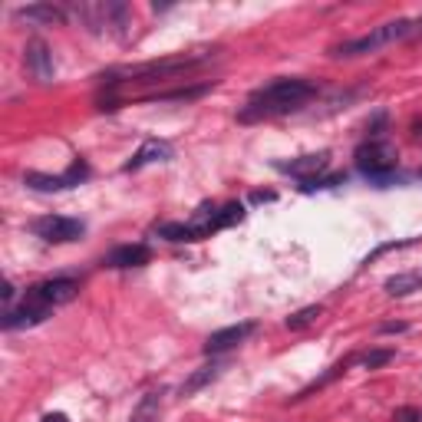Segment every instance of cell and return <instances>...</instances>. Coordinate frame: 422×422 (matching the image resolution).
<instances>
[{
    "label": "cell",
    "instance_id": "obj_1",
    "mask_svg": "<svg viewBox=\"0 0 422 422\" xmlns=\"http://www.w3.org/2000/svg\"><path fill=\"white\" fill-rule=\"evenodd\" d=\"M317 96V86L307 83V79H274L261 86L258 93L251 96L244 109L238 112L241 122H261V119H271V116H284V112H293L307 106Z\"/></svg>",
    "mask_w": 422,
    "mask_h": 422
},
{
    "label": "cell",
    "instance_id": "obj_2",
    "mask_svg": "<svg viewBox=\"0 0 422 422\" xmlns=\"http://www.w3.org/2000/svg\"><path fill=\"white\" fill-rule=\"evenodd\" d=\"M422 34V20H389V24L373 26L370 34L356 36V40H346L343 46H336L333 56H366V53L386 50L393 44H403L409 36Z\"/></svg>",
    "mask_w": 422,
    "mask_h": 422
},
{
    "label": "cell",
    "instance_id": "obj_3",
    "mask_svg": "<svg viewBox=\"0 0 422 422\" xmlns=\"http://www.w3.org/2000/svg\"><path fill=\"white\" fill-rule=\"evenodd\" d=\"M199 63H205V56H172V60L142 63V66H126V69L109 73V86H116V83H159V79L189 73V69L199 66Z\"/></svg>",
    "mask_w": 422,
    "mask_h": 422
},
{
    "label": "cell",
    "instance_id": "obj_4",
    "mask_svg": "<svg viewBox=\"0 0 422 422\" xmlns=\"http://www.w3.org/2000/svg\"><path fill=\"white\" fill-rule=\"evenodd\" d=\"M356 169H360L366 179L386 185L396 172V149L389 146L386 139H366L360 149H356Z\"/></svg>",
    "mask_w": 422,
    "mask_h": 422
},
{
    "label": "cell",
    "instance_id": "obj_5",
    "mask_svg": "<svg viewBox=\"0 0 422 422\" xmlns=\"http://www.w3.org/2000/svg\"><path fill=\"white\" fill-rule=\"evenodd\" d=\"M76 293H79V281H73V277H53V281H44V284L30 287L24 303L44 307V311H56V307L73 301Z\"/></svg>",
    "mask_w": 422,
    "mask_h": 422
},
{
    "label": "cell",
    "instance_id": "obj_6",
    "mask_svg": "<svg viewBox=\"0 0 422 422\" xmlns=\"http://www.w3.org/2000/svg\"><path fill=\"white\" fill-rule=\"evenodd\" d=\"M30 231L36 238H44L50 244H66V241H79L83 231H86V224L79 221V218H63V215H46V218H36L30 224Z\"/></svg>",
    "mask_w": 422,
    "mask_h": 422
},
{
    "label": "cell",
    "instance_id": "obj_7",
    "mask_svg": "<svg viewBox=\"0 0 422 422\" xmlns=\"http://www.w3.org/2000/svg\"><path fill=\"white\" fill-rule=\"evenodd\" d=\"M24 56H26V66H30V73H34L36 83H50L53 73H56L50 46H46L44 40H30V44H26V50H24Z\"/></svg>",
    "mask_w": 422,
    "mask_h": 422
},
{
    "label": "cell",
    "instance_id": "obj_8",
    "mask_svg": "<svg viewBox=\"0 0 422 422\" xmlns=\"http://www.w3.org/2000/svg\"><path fill=\"white\" fill-rule=\"evenodd\" d=\"M254 330H258V323H234V327L215 330V333L205 340V353H224V350H231V346L244 343Z\"/></svg>",
    "mask_w": 422,
    "mask_h": 422
},
{
    "label": "cell",
    "instance_id": "obj_9",
    "mask_svg": "<svg viewBox=\"0 0 422 422\" xmlns=\"http://www.w3.org/2000/svg\"><path fill=\"white\" fill-rule=\"evenodd\" d=\"M330 165V152H313V156H301V159H291V162H277V169L287 175H297L301 181H313L317 172H323Z\"/></svg>",
    "mask_w": 422,
    "mask_h": 422
},
{
    "label": "cell",
    "instance_id": "obj_10",
    "mask_svg": "<svg viewBox=\"0 0 422 422\" xmlns=\"http://www.w3.org/2000/svg\"><path fill=\"white\" fill-rule=\"evenodd\" d=\"M172 156H175V149L169 146V142L149 139V142H142V149H139L136 156L126 162V172H139V169H146V165H152V162H169Z\"/></svg>",
    "mask_w": 422,
    "mask_h": 422
},
{
    "label": "cell",
    "instance_id": "obj_11",
    "mask_svg": "<svg viewBox=\"0 0 422 422\" xmlns=\"http://www.w3.org/2000/svg\"><path fill=\"white\" fill-rule=\"evenodd\" d=\"M152 261V251L146 244H122V248L109 251V258L103 261L106 267H142Z\"/></svg>",
    "mask_w": 422,
    "mask_h": 422
},
{
    "label": "cell",
    "instance_id": "obj_12",
    "mask_svg": "<svg viewBox=\"0 0 422 422\" xmlns=\"http://www.w3.org/2000/svg\"><path fill=\"white\" fill-rule=\"evenodd\" d=\"M50 313L53 311H44V307H30V303H24V307H7V313H4V330L36 327V323H44Z\"/></svg>",
    "mask_w": 422,
    "mask_h": 422
},
{
    "label": "cell",
    "instance_id": "obj_13",
    "mask_svg": "<svg viewBox=\"0 0 422 422\" xmlns=\"http://www.w3.org/2000/svg\"><path fill=\"white\" fill-rule=\"evenodd\" d=\"M17 17L26 24H40V26H53L66 20V10L53 7V4H30V7H17Z\"/></svg>",
    "mask_w": 422,
    "mask_h": 422
},
{
    "label": "cell",
    "instance_id": "obj_14",
    "mask_svg": "<svg viewBox=\"0 0 422 422\" xmlns=\"http://www.w3.org/2000/svg\"><path fill=\"white\" fill-rule=\"evenodd\" d=\"M218 373H221V366L218 363H208V366H201V370H195L185 383H181V389H179V396L181 399H189V396H195L199 389H205L211 379H218Z\"/></svg>",
    "mask_w": 422,
    "mask_h": 422
},
{
    "label": "cell",
    "instance_id": "obj_15",
    "mask_svg": "<svg viewBox=\"0 0 422 422\" xmlns=\"http://www.w3.org/2000/svg\"><path fill=\"white\" fill-rule=\"evenodd\" d=\"M24 185L34 191H63V189H73L66 175H44V172H26L24 175Z\"/></svg>",
    "mask_w": 422,
    "mask_h": 422
},
{
    "label": "cell",
    "instance_id": "obj_16",
    "mask_svg": "<svg viewBox=\"0 0 422 422\" xmlns=\"http://www.w3.org/2000/svg\"><path fill=\"white\" fill-rule=\"evenodd\" d=\"M159 409H162V396L159 393H146L129 422H159Z\"/></svg>",
    "mask_w": 422,
    "mask_h": 422
},
{
    "label": "cell",
    "instance_id": "obj_17",
    "mask_svg": "<svg viewBox=\"0 0 422 422\" xmlns=\"http://www.w3.org/2000/svg\"><path fill=\"white\" fill-rule=\"evenodd\" d=\"M159 238H165V241H199V234H195V228L191 224H181V221H169V224H159L156 228Z\"/></svg>",
    "mask_w": 422,
    "mask_h": 422
},
{
    "label": "cell",
    "instance_id": "obj_18",
    "mask_svg": "<svg viewBox=\"0 0 422 422\" xmlns=\"http://www.w3.org/2000/svg\"><path fill=\"white\" fill-rule=\"evenodd\" d=\"M419 284H422L419 274H396L386 281V291L393 293V297H406V293H413Z\"/></svg>",
    "mask_w": 422,
    "mask_h": 422
},
{
    "label": "cell",
    "instance_id": "obj_19",
    "mask_svg": "<svg viewBox=\"0 0 422 422\" xmlns=\"http://www.w3.org/2000/svg\"><path fill=\"white\" fill-rule=\"evenodd\" d=\"M320 313H323V307H317V303H313V307H303V311H297V313H291V317H287V330L311 327V323L320 317Z\"/></svg>",
    "mask_w": 422,
    "mask_h": 422
},
{
    "label": "cell",
    "instance_id": "obj_20",
    "mask_svg": "<svg viewBox=\"0 0 422 422\" xmlns=\"http://www.w3.org/2000/svg\"><path fill=\"white\" fill-rule=\"evenodd\" d=\"M393 356H396L393 350H370V353L356 356V363H360V366H366V370H379V366H386Z\"/></svg>",
    "mask_w": 422,
    "mask_h": 422
},
{
    "label": "cell",
    "instance_id": "obj_21",
    "mask_svg": "<svg viewBox=\"0 0 422 422\" xmlns=\"http://www.w3.org/2000/svg\"><path fill=\"white\" fill-rule=\"evenodd\" d=\"M403 330H406V323H383L379 333H403Z\"/></svg>",
    "mask_w": 422,
    "mask_h": 422
},
{
    "label": "cell",
    "instance_id": "obj_22",
    "mask_svg": "<svg viewBox=\"0 0 422 422\" xmlns=\"http://www.w3.org/2000/svg\"><path fill=\"white\" fill-rule=\"evenodd\" d=\"M44 422H69V419H66L63 413H46V416H44Z\"/></svg>",
    "mask_w": 422,
    "mask_h": 422
}]
</instances>
